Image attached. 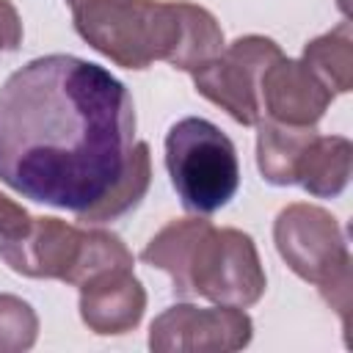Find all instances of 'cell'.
Here are the masks:
<instances>
[{
  "instance_id": "obj_9",
  "label": "cell",
  "mask_w": 353,
  "mask_h": 353,
  "mask_svg": "<svg viewBox=\"0 0 353 353\" xmlns=\"http://www.w3.org/2000/svg\"><path fill=\"white\" fill-rule=\"evenodd\" d=\"M331 102L334 94L298 58H276L259 80V108L265 119L281 124L314 127Z\"/></svg>"
},
{
  "instance_id": "obj_14",
  "label": "cell",
  "mask_w": 353,
  "mask_h": 353,
  "mask_svg": "<svg viewBox=\"0 0 353 353\" xmlns=\"http://www.w3.org/2000/svg\"><path fill=\"white\" fill-rule=\"evenodd\" d=\"M149 185H152V152H149L146 141H135L124 174L105 190V196L99 201H94L88 210L77 212V221L83 226L116 221V218H121L124 212H130L141 204Z\"/></svg>"
},
{
  "instance_id": "obj_13",
  "label": "cell",
  "mask_w": 353,
  "mask_h": 353,
  "mask_svg": "<svg viewBox=\"0 0 353 353\" xmlns=\"http://www.w3.org/2000/svg\"><path fill=\"white\" fill-rule=\"evenodd\" d=\"M353 143L345 135H314L298 163V185L317 199L339 196L350 182Z\"/></svg>"
},
{
  "instance_id": "obj_2",
  "label": "cell",
  "mask_w": 353,
  "mask_h": 353,
  "mask_svg": "<svg viewBox=\"0 0 353 353\" xmlns=\"http://www.w3.org/2000/svg\"><path fill=\"white\" fill-rule=\"evenodd\" d=\"M74 30L124 69L171 61L179 39V0H66Z\"/></svg>"
},
{
  "instance_id": "obj_18",
  "label": "cell",
  "mask_w": 353,
  "mask_h": 353,
  "mask_svg": "<svg viewBox=\"0 0 353 353\" xmlns=\"http://www.w3.org/2000/svg\"><path fill=\"white\" fill-rule=\"evenodd\" d=\"M30 221H33V215L22 204H17L6 193H0V240L19 237L30 226Z\"/></svg>"
},
{
  "instance_id": "obj_3",
  "label": "cell",
  "mask_w": 353,
  "mask_h": 353,
  "mask_svg": "<svg viewBox=\"0 0 353 353\" xmlns=\"http://www.w3.org/2000/svg\"><path fill=\"white\" fill-rule=\"evenodd\" d=\"M273 243L298 279L317 284L325 303L339 312L347 328L353 259L336 218L317 204H287L273 221Z\"/></svg>"
},
{
  "instance_id": "obj_8",
  "label": "cell",
  "mask_w": 353,
  "mask_h": 353,
  "mask_svg": "<svg viewBox=\"0 0 353 353\" xmlns=\"http://www.w3.org/2000/svg\"><path fill=\"white\" fill-rule=\"evenodd\" d=\"M85 243V226L66 223L52 215H39L19 237L0 240V259L28 279L74 281L80 254Z\"/></svg>"
},
{
  "instance_id": "obj_16",
  "label": "cell",
  "mask_w": 353,
  "mask_h": 353,
  "mask_svg": "<svg viewBox=\"0 0 353 353\" xmlns=\"http://www.w3.org/2000/svg\"><path fill=\"white\" fill-rule=\"evenodd\" d=\"M39 339V317L28 301L0 292V353H25Z\"/></svg>"
},
{
  "instance_id": "obj_17",
  "label": "cell",
  "mask_w": 353,
  "mask_h": 353,
  "mask_svg": "<svg viewBox=\"0 0 353 353\" xmlns=\"http://www.w3.org/2000/svg\"><path fill=\"white\" fill-rule=\"evenodd\" d=\"M22 44V19L11 0H0V58L17 52Z\"/></svg>"
},
{
  "instance_id": "obj_4",
  "label": "cell",
  "mask_w": 353,
  "mask_h": 353,
  "mask_svg": "<svg viewBox=\"0 0 353 353\" xmlns=\"http://www.w3.org/2000/svg\"><path fill=\"white\" fill-rule=\"evenodd\" d=\"M165 168L188 212L212 215L240 188V163L232 138L207 119H179L165 135Z\"/></svg>"
},
{
  "instance_id": "obj_1",
  "label": "cell",
  "mask_w": 353,
  "mask_h": 353,
  "mask_svg": "<svg viewBox=\"0 0 353 353\" xmlns=\"http://www.w3.org/2000/svg\"><path fill=\"white\" fill-rule=\"evenodd\" d=\"M135 105L105 66L44 55L0 88V182L22 199L83 212L124 174Z\"/></svg>"
},
{
  "instance_id": "obj_12",
  "label": "cell",
  "mask_w": 353,
  "mask_h": 353,
  "mask_svg": "<svg viewBox=\"0 0 353 353\" xmlns=\"http://www.w3.org/2000/svg\"><path fill=\"white\" fill-rule=\"evenodd\" d=\"M212 223L204 215H193V218H176L168 221L141 251V259L163 273H168L174 292L179 298H193L190 287H188V265L193 256V248L199 243V237L210 229Z\"/></svg>"
},
{
  "instance_id": "obj_15",
  "label": "cell",
  "mask_w": 353,
  "mask_h": 353,
  "mask_svg": "<svg viewBox=\"0 0 353 353\" xmlns=\"http://www.w3.org/2000/svg\"><path fill=\"white\" fill-rule=\"evenodd\" d=\"M312 74L331 91L347 94L353 88V33L347 22H339L334 30L303 44L301 58Z\"/></svg>"
},
{
  "instance_id": "obj_11",
  "label": "cell",
  "mask_w": 353,
  "mask_h": 353,
  "mask_svg": "<svg viewBox=\"0 0 353 353\" xmlns=\"http://www.w3.org/2000/svg\"><path fill=\"white\" fill-rule=\"evenodd\" d=\"M256 168L265 182L270 185H295L298 182V163L306 146L314 141V127H295L281 124L273 119H259L256 124Z\"/></svg>"
},
{
  "instance_id": "obj_5",
  "label": "cell",
  "mask_w": 353,
  "mask_h": 353,
  "mask_svg": "<svg viewBox=\"0 0 353 353\" xmlns=\"http://www.w3.org/2000/svg\"><path fill=\"white\" fill-rule=\"evenodd\" d=\"M190 295L207 298L210 303L248 309L268 287V276L251 234L232 226H210L188 265Z\"/></svg>"
},
{
  "instance_id": "obj_10",
  "label": "cell",
  "mask_w": 353,
  "mask_h": 353,
  "mask_svg": "<svg viewBox=\"0 0 353 353\" xmlns=\"http://www.w3.org/2000/svg\"><path fill=\"white\" fill-rule=\"evenodd\" d=\"M80 320L97 336H121L138 328L146 312V290L132 268H113L80 284Z\"/></svg>"
},
{
  "instance_id": "obj_6",
  "label": "cell",
  "mask_w": 353,
  "mask_h": 353,
  "mask_svg": "<svg viewBox=\"0 0 353 353\" xmlns=\"http://www.w3.org/2000/svg\"><path fill=\"white\" fill-rule=\"evenodd\" d=\"M281 47L268 36H240L221 50L210 63L190 72L196 91L226 110L237 124L254 127L262 119L259 108V80L265 69L281 58Z\"/></svg>"
},
{
  "instance_id": "obj_7",
  "label": "cell",
  "mask_w": 353,
  "mask_h": 353,
  "mask_svg": "<svg viewBox=\"0 0 353 353\" xmlns=\"http://www.w3.org/2000/svg\"><path fill=\"white\" fill-rule=\"evenodd\" d=\"M254 336L251 317L237 306L174 303L149 325L154 353H234Z\"/></svg>"
}]
</instances>
